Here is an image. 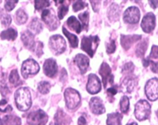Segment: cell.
<instances>
[{"instance_id":"obj_5","label":"cell","mask_w":158,"mask_h":125,"mask_svg":"<svg viewBox=\"0 0 158 125\" xmlns=\"http://www.w3.org/2000/svg\"><path fill=\"white\" fill-rule=\"evenodd\" d=\"M64 98L67 107L70 110H74L81 104V94L75 89L67 88L66 91L64 92Z\"/></svg>"},{"instance_id":"obj_47","label":"cell","mask_w":158,"mask_h":125,"mask_svg":"<svg viewBox=\"0 0 158 125\" xmlns=\"http://www.w3.org/2000/svg\"><path fill=\"white\" fill-rule=\"evenodd\" d=\"M78 125H87L86 120L84 117H81L78 120Z\"/></svg>"},{"instance_id":"obj_50","label":"cell","mask_w":158,"mask_h":125,"mask_svg":"<svg viewBox=\"0 0 158 125\" xmlns=\"http://www.w3.org/2000/svg\"><path fill=\"white\" fill-rule=\"evenodd\" d=\"M0 125H3V121L1 119H0Z\"/></svg>"},{"instance_id":"obj_18","label":"cell","mask_w":158,"mask_h":125,"mask_svg":"<svg viewBox=\"0 0 158 125\" xmlns=\"http://www.w3.org/2000/svg\"><path fill=\"white\" fill-rule=\"evenodd\" d=\"M135 86V79L132 77L131 75H127L123 81H121V90L123 93H130L132 92V89L134 88Z\"/></svg>"},{"instance_id":"obj_9","label":"cell","mask_w":158,"mask_h":125,"mask_svg":"<svg viewBox=\"0 0 158 125\" xmlns=\"http://www.w3.org/2000/svg\"><path fill=\"white\" fill-rule=\"evenodd\" d=\"M144 92L147 98L151 101H156L158 98V81L157 78H152L147 81L144 87Z\"/></svg>"},{"instance_id":"obj_4","label":"cell","mask_w":158,"mask_h":125,"mask_svg":"<svg viewBox=\"0 0 158 125\" xmlns=\"http://www.w3.org/2000/svg\"><path fill=\"white\" fill-rule=\"evenodd\" d=\"M49 46L55 55H60L66 50V41L59 34L52 35L49 40Z\"/></svg>"},{"instance_id":"obj_44","label":"cell","mask_w":158,"mask_h":125,"mask_svg":"<svg viewBox=\"0 0 158 125\" xmlns=\"http://www.w3.org/2000/svg\"><path fill=\"white\" fill-rule=\"evenodd\" d=\"M117 87L116 86H113V87H111L110 88L107 90V93H108V94L109 95H111L112 97H114L116 93H117Z\"/></svg>"},{"instance_id":"obj_31","label":"cell","mask_w":158,"mask_h":125,"mask_svg":"<svg viewBox=\"0 0 158 125\" xmlns=\"http://www.w3.org/2000/svg\"><path fill=\"white\" fill-rule=\"evenodd\" d=\"M79 19L81 20V24H82V28H84L85 31H87L89 26V12L85 11L84 13H82L81 15H79Z\"/></svg>"},{"instance_id":"obj_15","label":"cell","mask_w":158,"mask_h":125,"mask_svg":"<svg viewBox=\"0 0 158 125\" xmlns=\"http://www.w3.org/2000/svg\"><path fill=\"white\" fill-rule=\"evenodd\" d=\"M44 73L45 75H47L48 77H54L56 74L57 73V64L56 60L53 58H49L45 60L44 63Z\"/></svg>"},{"instance_id":"obj_35","label":"cell","mask_w":158,"mask_h":125,"mask_svg":"<svg viewBox=\"0 0 158 125\" xmlns=\"http://www.w3.org/2000/svg\"><path fill=\"white\" fill-rule=\"evenodd\" d=\"M65 3H66V1L63 4H61V6L59 7L58 19H63L67 15V13L69 12V5L65 4Z\"/></svg>"},{"instance_id":"obj_17","label":"cell","mask_w":158,"mask_h":125,"mask_svg":"<svg viewBox=\"0 0 158 125\" xmlns=\"http://www.w3.org/2000/svg\"><path fill=\"white\" fill-rule=\"evenodd\" d=\"M21 39L23 45L26 46L27 49H29L31 51H33V49L35 48V42H34V35L30 31H25L22 33Z\"/></svg>"},{"instance_id":"obj_39","label":"cell","mask_w":158,"mask_h":125,"mask_svg":"<svg viewBox=\"0 0 158 125\" xmlns=\"http://www.w3.org/2000/svg\"><path fill=\"white\" fill-rule=\"evenodd\" d=\"M19 1L18 0H10V1H5V5H4V8H5V10L7 11H11L15 6L17 4Z\"/></svg>"},{"instance_id":"obj_49","label":"cell","mask_w":158,"mask_h":125,"mask_svg":"<svg viewBox=\"0 0 158 125\" xmlns=\"http://www.w3.org/2000/svg\"><path fill=\"white\" fill-rule=\"evenodd\" d=\"M127 125H138L136 123H134V122H132V123H127Z\"/></svg>"},{"instance_id":"obj_46","label":"cell","mask_w":158,"mask_h":125,"mask_svg":"<svg viewBox=\"0 0 158 125\" xmlns=\"http://www.w3.org/2000/svg\"><path fill=\"white\" fill-rule=\"evenodd\" d=\"M149 65H151V70L152 71L154 72V73H157V63L154 61H152L151 59H150V63H149Z\"/></svg>"},{"instance_id":"obj_27","label":"cell","mask_w":158,"mask_h":125,"mask_svg":"<svg viewBox=\"0 0 158 125\" xmlns=\"http://www.w3.org/2000/svg\"><path fill=\"white\" fill-rule=\"evenodd\" d=\"M3 121V125H21L22 121L18 117L15 116H7L4 118Z\"/></svg>"},{"instance_id":"obj_34","label":"cell","mask_w":158,"mask_h":125,"mask_svg":"<svg viewBox=\"0 0 158 125\" xmlns=\"http://www.w3.org/2000/svg\"><path fill=\"white\" fill-rule=\"evenodd\" d=\"M50 4H51L50 1H47V0H35L34 1V6L37 11L47 8L48 6H50Z\"/></svg>"},{"instance_id":"obj_3","label":"cell","mask_w":158,"mask_h":125,"mask_svg":"<svg viewBox=\"0 0 158 125\" xmlns=\"http://www.w3.org/2000/svg\"><path fill=\"white\" fill-rule=\"evenodd\" d=\"M151 107L149 102L144 99H141L135 105L134 114L139 121H143L149 118L151 115Z\"/></svg>"},{"instance_id":"obj_42","label":"cell","mask_w":158,"mask_h":125,"mask_svg":"<svg viewBox=\"0 0 158 125\" xmlns=\"http://www.w3.org/2000/svg\"><path fill=\"white\" fill-rule=\"evenodd\" d=\"M157 46L156 45H153L152 49H151V52L150 54V58H153V59H157Z\"/></svg>"},{"instance_id":"obj_38","label":"cell","mask_w":158,"mask_h":125,"mask_svg":"<svg viewBox=\"0 0 158 125\" xmlns=\"http://www.w3.org/2000/svg\"><path fill=\"white\" fill-rule=\"evenodd\" d=\"M86 6H87V4L85 1H75L73 4V9H74V12H78Z\"/></svg>"},{"instance_id":"obj_29","label":"cell","mask_w":158,"mask_h":125,"mask_svg":"<svg viewBox=\"0 0 158 125\" xmlns=\"http://www.w3.org/2000/svg\"><path fill=\"white\" fill-rule=\"evenodd\" d=\"M27 18H28L27 15L23 10L20 9V10L16 11V13H15V21L17 22V24H19V25L24 24L27 21Z\"/></svg>"},{"instance_id":"obj_41","label":"cell","mask_w":158,"mask_h":125,"mask_svg":"<svg viewBox=\"0 0 158 125\" xmlns=\"http://www.w3.org/2000/svg\"><path fill=\"white\" fill-rule=\"evenodd\" d=\"M1 22H2V24H3V26L4 27H8L10 25L11 23V17L10 15H4L3 17H2V20H1Z\"/></svg>"},{"instance_id":"obj_6","label":"cell","mask_w":158,"mask_h":125,"mask_svg":"<svg viewBox=\"0 0 158 125\" xmlns=\"http://www.w3.org/2000/svg\"><path fill=\"white\" fill-rule=\"evenodd\" d=\"M40 65L34 59L29 58L24 61L22 65V75L25 79L28 78L31 75H34L39 73Z\"/></svg>"},{"instance_id":"obj_16","label":"cell","mask_w":158,"mask_h":125,"mask_svg":"<svg viewBox=\"0 0 158 125\" xmlns=\"http://www.w3.org/2000/svg\"><path fill=\"white\" fill-rule=\"evenodd\" d=\"M74 63H76L81 70V73L84 75L89 68V58L83 54H77L74 58Z\"/></svg>"},{"instance_id":"obj_30","label":"cell","mask_w":158,"mask_h":125,"mask_svg":"<svg viewBox=\"0 0 158 125\" xmlns=\"http://www.w3.org/2000/svg\"><path fill=\"white\" fill-rule=\"evenodd\" d=\"M147 40H144V41H142V42H140L139 44L138 45L136 50V54L138 55L139 58H141V57H143V56L144 55V53L146 52V49H147Z\"/></svg>"},{"instance_id":"obj_14","label":"cell","mask_w":158,"mask_h":125,"mask_svg":"<svg viewBox=\"0 0 158 125\" xmlns=\"http://www.w3.org/2000/svg\"><path fill=\"white\" fill-rule=\"evenodd\" d=\"M89 106L92 112L96 115H101L105 112V107L103 100L99 97H93L89 102Z\"/></svg>"},{"instance_id":"obj_20","label":"cell","mask_w":158,"mask_h":125,"mask_svg":"<svg viewBox=\"0 0 158 125\" xmlns=\"http://www.w3.org/2000/svg\"><path fill=\"white\" fill-rule=\"evenodd\" d=\"M55 123L56 125H69L71 123V119L63 110H59L55 115Z\"/></svg>"},{"instance_id":"obj_2","label":"cell","mask_w":158,"mask_h":125,"mask_svg":"<svg viewBox=\"0 0 158 125\" xmlns=\"http://www.w3.org/2000/svg\"><path fill=\"white\" fill-rule=\"evenodd\" d=\"M99 41L98 36H84L81 41V49L92 58L98 46Z\"/></svg>"},{"instance_id":"obj_25","label":"cell","mask_w":158,"mask_h":125,"mask_svg":"<svg viewBox=\"0 0 158 125\" xmlns=\"http://www.w3.org/2000/svg\"><path fill=\"white\" fill-rule=\"evenodd\" d=\"M63 32L64 33V35L68 38V40L69 41L70 45L73 48H76L78 46V43H79V40H78L77 36H75L74 34L71 33L70 32H69L68 30L63 27Z\"/></svg>"},{"instance_id":"obj_11","label":"cell","mask_w":158,"mask_h":125,"mask_svg":"<svg viewBox=\"0 0 158 125\" xmlns=\"http://www.w3.org/2000/svg\"><path fill=\"white\" fill-rule=\"evenodd\" d=\"M102 85L99 78L98 77L94 74H91L88 76V81L86 85V90L91 94H96L98 93L101 91Z\"/></svg>"},{"instance_id":"obj_12","label":"cell","mask_w":158,"mask_h":125,"mask_svg":"<svg viewBox=\"0 0 158 125\" xmlns=\"http://www.w3.org/2000/svg\"><path fill=\"white\" fill-rule=\"evenodd\" d=\"M99 74L100 75L102 76V79H103V84L104 88H106L108 83L113 84L114 76L111 74V69L108 63H106V62L102 63V65H101L99 69Z\"/></svg>"},{"instance_id":"obj_48","label":"cell","mask_w":158,"mask_h":125,"mask_svg":"<svg viewBox=\"0 0 158 125\" xmlns=\"http://www.w3.org/2000/svg\"><path fill=\"white\" fill-rule=\"evenodd\" d=\"M149 4H150V5H151L153 9H156V7H157V1H156V0H154V1H149Z\"/></svg>"},{"instance_id":"obj_33","label":"cell","mask_w":158,"mask_h":125,"mask_svg":"<svg viewBox=\"0 0 158 125\" xmlns=\"http://www.w3.org/2000/svg\"><path fill=\"white\" fill-rule=\"evenodd\" d=\"M38 89H39V92L40 93H42V94H46V93L50 92L51 84L48 81H41V82L39 83Z\"/></svg>"},{"instance_id":"obj_45","label":"cell","mask_w":158,"mask_h":125,"mask_svg":"<svg viewBox=\"0 0 158 125\" xmlns=\"http://www.w3.org/2000/svg\"><path fill=\"white\" fill-rule=\"evenodd\" d=\"M0 90H1V93H2V94L4 96L6 95L9 93V88H8V87L4 83V84H0Z\"/></svg>"},{"instance_id":"obj_8","label":"cell","mask_w":158,"mask_h":125,"mask_svg":"<svg viewBox=\"0 0 158 125\" xmlns=\"http://www.w3.org/2000/svg\"><path fill=\"white\" fill-rule=\"evenodd\" d=\"M47 121V114L42 110H38L31 112L27 118V122L29 125H44Z\"/></svg>"},{"instance_id":"obj_26","label":"cell","mask_w":158,"mask_h":125,"mask_svg":"<svg viewBox=\"0 0 158 125\" xmlns=\"http://www.w3.org/2000/svg\"><path fill=\"white\" fill-rule=\"evenodd\" d=\"M30 29L33 31L35 34L40 33L43 29V26L41 24V22L40 21V19L33 18L32 20V22L30 23Z\"/></svg>"},{"instance_id":"obj_28","label":"cell","mask_w":158,"mask_h":125,"mask_svg":"<svg viewBox=\"0 0 158 125\" xmlns=\"http://www.w3.org/2000/svg\"><path fill=\"white\" fill-rule=\"evenodd\" d=\"M9 81H10V82L14 87H17V86H19V85L22 83V81L20 79V75H19L17 70H13L11 71L10 75V77H9Z\"/></svg>"},{"instance_id":"obj_10","label":"cell","mask_w":158,"mask_h":125,"mask_svg":"<svg viewBox=\"0 0 158 125\" xmlns=\"http://www.w3.org/2000/svg\"><path fill=\"white\" fill-rule=\"evenodd\" d=\"M140 18V11L135 6L127 8L123 14V21L129 24H136Z\"/></svg>"},{"instance_id":"obj_19","label":"cell","mask_w":158,"mask_h":125,"mask_svg":"<svg viewBox=\"0 0 158 125\" xmlns=\"http://www.w3.org/2000/svg\"><path fill=\"white\" fill-rule=\"evenodd\" d=\"M141 35H121V43L125 50H128L134 42L139 41Z\"/></svg>"},{"instance_id":"obj_32","label":"cell","mask_w":158,"mask_h":125,"mask_svg":"<svg viewBox=\"0 0 158 125\" xmlns=\"http://www.w3.org/2000/svg\"><path fill=\"white\" fill-rule=\"evenodd\" d=\"M129 105H130V102H129L128 97H127V96L121 97V101H120V108L123 113H127L128 111Z\"/></svg>"},{"instance_id":"obj_13","label":"cell","mask_w":158,"mask_h":125,"mask_svg":"<svg viewBox=\"0 0 158 125\" xmlns=\"http://www.w3.org/2000/svg\"><path fill=\"white\" fill-rule=\"evenodd\" d=\"M156 27V15L153 13H147L143 16L142 22H141V28L144 33H151L154 30Z\"/></svg>"},{"instance_id":"obj_22","label":"cell","mask_w":158,"mask_h":125,"mask_svg":"<svg viewBox=\"0 0 158 125\" xmlns=\"http://www.w3.org/2000/svg\"><path fill=\"white\" fill-rule=\"evenodd\" d=\"M120 16V9L117 4H111V6L108 11V17L110 20L111 22L117 21Z\"/></svg>"},{"instance_id":"obj_7","label":"cell","mask_w":158,"mask_h":125,"mask_svg":"<svg viewBox=\"0 0 158 125\" xmlns=\"http://www.w3.org/2000/svg\"><path fill=\"white\" fill-rule=\"evenodd\" d=\"M42 21L45 22L51 31L56 30L59 26V20L52 10L45 9L42 12Z\"/></svg>"},{"instance_id":"obj_37","label":"cell","mask_w":158,"mask_h":125,"mask_svg":"<svg viewBox=\"0 0 158 125\" xmlns=\"http://www.w3.org/2000/svg\"><path fill=\"white\" fill-rule=\"evenodd\" d=\"M12 107L8 105L7 100L6 99H2L0 101V111L2 112H7V111H11Z\"/></svg>"},{"instance_id":"obj_36","label":"cell","mask_w":158,"mask_h":125,"mask_svg":"<svg viewBox=\"0 0 158 125\" xmlns=\"http://www.w3.org/2000/svg\"><path fill=\"white\" fill-rule=\"evenodd\" d=\"M116 49V45H115V41L114 40H110L106 44V50L108 54H112L114 53V51Z\"/></svg>"},{"instance_id":"obj_24","label":"cell","mask_w":158,"mask_h":125,"mask_svg":"<svg viewBox=\"0 0 158 125\" xmlns=\"http://www.w3.org/2000/svg\"><path fill=\"white\" fill-rule=\"evenodd\" d=\"M0 37L2 40H8V41H15L17 37V32L15 28H8L3 31Z\"/></svg>"},{"instance_id":"obj_1","label":"cell","mask_w":158,"mask_h":125,"mask_svg":"<svg viewBox=\"0 0 158 125\" xmlns=\"http://www.w3.org/2000/svg\"><path fill=\"white\" fill-rule=\"evenodd\" d=\"M15 102L19 110L27 111L32 106L31 93L27 88H21L15 93Z\"/></svg>"},{"instance_id":"obj_23","label":"cell","mask_w":158,"mask_h":125,"mask_svg":"<svg viewBox=\"0 0 158 125\" xmlns=\"http://www.w3.org/2000/svg\"><path fill=\"white\" fill-rule=\"evenodd\" d=\"M67 25L77 33H81V29H82L81 22H79L74 16H70L69 18L67 20Z\"/></svg>"},{"instance_id":"obj_21","label":"cell","mask_w":158,"mask_h":125,"mask_svg":"<svg viewBox=\"0 0 158 125\" xmlns=\"http://www.w3.org/2000/svg\"><path fill=\"white\" fill-rule=\"evenodd\" d=\"M107 125H121L122 115L119 112H114L108 115Z\"/></svg>"},{"instance_id":"obj_40","label":"cell","mask_w":158,"mask_h":125,"mask_svg":"<svg viewBox=\"0 0 158 125\" xmlns=\"http://www.w3.org/2000/svg\"><path fill=\"white\" fill-rule=\"evenodd\" d=\"M134 69V66L132 64V62H127L125 64V66L122 69V73L127 74V75H130V74L132 73V70Z\"/></svg>"},{"instance_id":"obj_43","label":"cell","mask_w":158,"mask_h":125,"mask_svg":"<svg viewBox=\"0 0 158 125\" xmlns=\"http://www.w3.org/2000/svg\"><path fill=\"white\" fill-rule=\"evenodd\" d=\"M91 2V4L92 5V8H93V11L95 12H98L99 11V6L100 4H101V1H90Z\"/></svg>"}]
</instances>
